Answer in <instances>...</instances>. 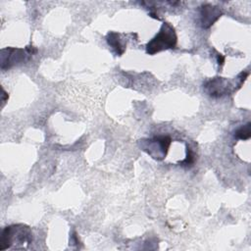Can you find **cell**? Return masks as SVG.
<instances>
[{
  "mask_svg": "<svg viewBox=\"0 0 251 251\" xmlns=\"http://www.w3.org/2000/svg\"><path fill=\"white\" fill-rule=\"evenodd\" d=\"M32 242V232L24 224L11 225L3 228L0 235V251L6 249H24Z\"/></svg>",
  "mask_w": 251,
  "mask_h": 251,
  "instance_id": "1",
  "label": "cell"
},
{
  "mask_svg": "<svg viewBox=\"0 0 251 251\" xmlns=\"http://www.w3.org/2000/svg\"><path fill=\"white\" fill-rule=\"evenodd\" d=\"M248 76V72H241L234 77L233 80H229L226 77L215 76L208 79L204 84V91L213 98H220L226 95H229L239 89Z\"/></svg>",
  "mask_w": 251,
  "mask_h": 251,
  "instance_id": "2",
  "label": "cell"
},
{
  "mask_svg": "<svg viewBox=\"0 0 251 251\" xmlns=\"http://www.w3.org/2000/svg\"><path fill=\"white\" fill-rule=\"evenodd\" d=\"M177 36L175 27L170 23H164L159 32L146 44V53L154 55L163 50L175 48Z\"/></svg>",
  "mask_w": 251,
  "mask_h": 251,
  "instance_id": "3",
  "label": "cell"
},
{
  "mask_svg": "<svg viewBox=\"0 0 251 251\" xmlns=\"http://www.w3.org/2000/svg\"><path fill=\"white\" fill-rule=\"evenodd\" d=\"M37 53V49L31 45L25 49L16 47H7L1 49V70H9L14 66L23 64L29 60V58Z\"/></svg>",
  "mask_w": 251,
  "mask_h": 251,
  "instance_id": "4",
  "label": "cell"
},
{
  "mask_svg": "<svg viewBox=\"0 0 251 251\" xmlns=\"http://www.w3.org/2000/svg\"><path fill=\"white\" fill-rule=\"evenodd\" d=\"M171 143L172 138L168 135H158L152 138L139 140L141 150L145 151L151 158L157 161H162L166 158Z\"/></svg>",
  "mask_w": 251,
  "mask_h": 251,
  "instance_id": "5",
  "label": "cell"
},
{
  "mask_svg": "<svg viewBox=\"0 0 251 251\" xmlns=\"http://www.w3.org/2000/svg\"><path fill=\"white\" fill-rule=\"evenodd\" d=\"M223 15V12L217 6L211 4H203L198 9L199 25L202 28L212 26Z\"/></svg>",
  "mask_w": 251,
  "mask_h": 251,
  "instance_id": "6",
  "label": "cell"
},
{
  "mask_svg": "<svg viewBox=\"0 0 251 251\" xmlns=\"http://www.w3.org/2000/svg\"><path fill=\"white\" fill-rule=\"evenodd\" d=\"M121 36L122 34L116 31H110L106 36L107 43L117 56H122L126 51V43Z\"/></svg>",
  "mask_w": 251,
  "mask_h": 251,
  "instance_id": "7",
  "label": "cell"
},
{
  "mask_svg": "<svg viewBox=\"0 0 251 251\" xmlns=\"http://www.w3.org/2000/svg\"><path fill=\"white\" fill-rule=\"evenodd\" d=\"M251 124L247 123L244 126H241L240 127H238L234 133L233 136L236 139H240V140H248L251 136V129H250Z\"/></svg>",
  "mask_w": 251,
  "mask_h": 251,
  "instance_id": "8",
  "label": "cell"
},
{
  "mask_svg": "<svg viewBox=\"0 0 251 251\" xmlns=\"http://www.w3.org/2000/svg\"><path fill=\"white\" fill-rule=\"evenodd\" d=\"M194 159L195 158H194L193 151L188 145H186V157L182 161H180L179 164L182 166H191L194 163Z\"/></svg>",
  "mask_w": 251,
  "mask_h": 251,
  "instance_id": "9",
  "label": "cell"
},
{
  "mask_svg": "<svg viewBox=\"0 0 251 251\" xmlns=\"http://www.w3.org/2000/svg\"><path fill=\"white\" fill-rule=\"evenodd\" d=\"M2 92H3V94H2V102H3V106H4V103H5V101H6V99H8V94L5 92V90L4 89H2Z\"/></svg>",
  "mask_w": 251,
  "mask_h": 251,
  "instance_id": "10",
  "label": "cell"
}]
</instances>
